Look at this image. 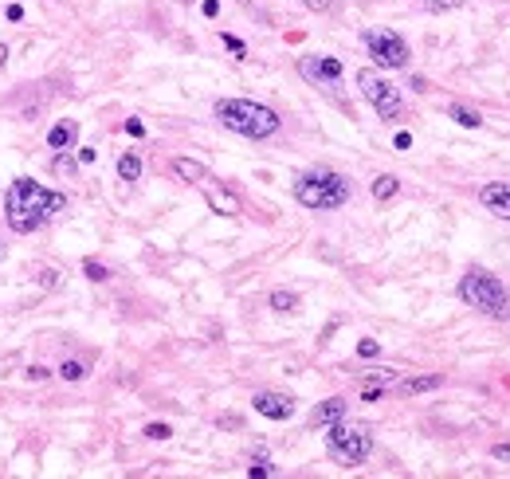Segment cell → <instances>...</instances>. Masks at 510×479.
Wrapping results in <instances>:
<instances>
[{
	"label": "cell",
	"mask_w": 510,
	"mask_h": 479,
	"mask_svg": "<svg viewBox=\"0 0 510 479\" xmlns=\"http://www.w3.org/2000/svg\"><path fill=\"white\" fill-rule=\"evenodd\" d=\"M63 209H67V197L55 189H43L40 181H31V177H16L8 185V193H4V220L20 236L36 232L43 220L63 212Z\"/></svg>",
	"instance_id": "1"
},
{
	"label": "cell",
	"mask_w": 510,
	"mask_h": 479,
	"mask_svg": "<svg viewBox=\"0 0 510 479\" xmlns=\"http://www.w3.org/2000/svg\"><path fill=\"white\" fill-rule=\"evenodd\" d=\"M216 118H220L224 130L240 134V138L251 141H263L279 130V114L263 102H251V99H220L216 102Z\"/></svg>",
	"instance_id": "2"
},
{
	"label": "cell",
	"mask_w": 510,
	"mask_h": 479,
	"mask_svg": "<svg viewBox=\"0 0 510 479\" xmlns=\"http://www.w3.org/2000/svg\"><path fill=\"white\" fill-rule=\"evenodd\" d=\"M295 200L302 209H314V212H330V209H341L350 200V181L341 173H330V169H311L295 177Z\"/></svg>",
	"instance_id": "3"
},
{
	"label": "cell",
	"mask_w": 510,
	"mask_h": 479,
	"mask_svg": "<svg viewBox=\"0 0 510 479\" xmlns=\"http://www.w3.org/2000/svg\"><path fill=\"white\" fill-rule=\"evenodd\" d=\"M455 295H460L467 307H475L479 314H487V319H510V295L507 287H502L495 275H483V271H467L460 279V287H455Z\"/></svg>",
	"instance_id": "4"
},
{
	"label": "cell",
	"mask_w": 510,
	"mask_h": 479,
	"mask_svg": "<svg viewBox=\"0 0 510 479\" xmlns=\"http://www.w3.org/2000/svg\"><path fill=\"white\" fill-rule=\"evenodd\" d=\"M326 448L338 464L346 468H357L361 459L373 452V432L365 424H346V420H334L326 424Z\"/></svg>",
	"instance_id": "5"
},
{
	"label": "cell",
	"mask_w": 510,
	"mask_h": 479,
	"mask_svg": "<svg viewBox=\"0 0 510 479\" xmlns=\"http://www.w3.org/2000/svg\"><path fill=\"white\" fill-rule=\"evenodd\" d=\"M357 87H361V95L369 99V106L377 110L381 122H397L400 114H404V99H400V90L392 87L389 79H381L377 71L361 67L357 71Z\"/></svg>",
	"instance_id": "6"
},
{
	"label": "cell",
	"mask_w": 510,
	"mask_h": 479,
	"mask_svg": "<svg viewBox=\"0 0 510 479\" xmlns=\"http://www.w3.org/2000/svg\"><path fill=\"white\" fill-rule=\"evenodd\" d=\"M365 48L377 67H409V43L389 28H369L365 32Z\"/></svg>",
	"instance_id": "7"
},
{
	"label": "cell",
	"mask_w": 510,
	"mask_h": 479,
	"mask_svg": "<svg viewBox=\"0 0 510 479\" xmlns=\"http://www.w3.org/2000/svg\"><path fill=\"white\" fill-rule=\"evenodd\" d=\"M299 75L302 79H311V83H318V87H330V83L341 79V63L330 60V55H302Z\"/></svg>",
	"instance_id": "8"
},
{
	"label": "cell",
	"mask_w": 510,
	"mask_h": 479,
	"mask_svg": "<svg viewBox=\"0 0 510 479\" xmlns=\"http://www.w3.org/2000/svg\"><path fill=\"white\" fill-rule=\"evenodd\" d=\"M251 409L260 412V417H267V420H290V417H295V397L263 389V393L251 397Z\"/></svg>",
	"instance_id": "9"
},
{
	"label": "cell",
	"mask_w": 510,
	"mask_h": 479,
	"mask_svg": "<svg viewBox=\"0 0 510 479\" xmlns=\"http://www.w3.org/2000/svg\"><path fill=\"white\" fill-rule=\"evenodd\" d=\"M479 204H483V209H490L495 216L510 220V181H490V185H483V189H479Z\"/></svg>",
	"instance_id": "10"
},
{
	"label": "cell",
	"mask_w": 510,
	"mask_h": 479,
	"mask_svg": "<svg viewBox=\"0 0 510 479\" xmlns=\"http://www.w3.org/2000/svg\"><path fill=\"white\" fill-rule=\"evenodd\" d=\"M341 417H346V401L330 397V401H322V405H314L311 429H326V424H334V420H341Z\"/></svg>",
	"instance_id": "11"
},
{
	"label": "cell",
	"mask_w": 510,
	"mask_h": 479,
	"mask_svg": "<svg viewBox=\"0 0 510 479\" xmlns=\"http://www.w3.org/2000/svg\"><path fill=\"white\" fill-rule=\"evenodd\" d=\"M444 377L440 373H428V377H404L397 381V393L400 397H420V393H432V389H440Z\"/></svg>",
	"instance_id": "12"
},
{
	"label": "cell",
	"mask_w": 510,
	"mask_h": 479,
	"mask_svg": "<svg viewBox=\"0 0 510 479\" xmlns=\"http://www.w3.org/2000/svg\"><path fill=\"white\" fill-rule=\"evenodd\" d=\"M173 173H177L180 181H189V185H200V181L208 177V173H204V165H200V161H192V158H177V161H173Z\"/></svg>",
	"instance_id": "13"
},
{
	"label": "cell",
	"mask_w": 510,
	"mask_h": 479,
	"mask_svg": "<svg viewBox=\"0 0 510 479\" xmlns=\"http://www.w3.org/2000/svg\"><path fill=\"white\" fill-rule=\"evenodd\" d=\"M75 134H79V126H75V122H59V126H51L48 150H67L71 141H75Z\"/></svg>",
	"instance_id": "14"
},
{
	"label": "cell",
	"mask_w": 510,
	"mask_h": 479,
	"mask_svg": "<svg viewBox=\"0 0 510 479\" xmlns=\"http://www.w3.org/2000/svg\"><path fill=\"white\" fill-rule=\"evenodd\" d=\"M208 204H212V212H220V216H236V212H240V200L232 197V193H224V189H208Z\"/></svg>",
	"instance_id": "15"
},
{
	"label": "cell",
	"mask_w": 510,
	"mask_h": 479,
	"mask_svg": "<svg viewBox=\"0 0 510 479\" xmlns=\"http://www.w3.org/2000/svg\"><path fill=\"white\" fill-rule=\"evenodd\" d=\"M118 177L122 181H138L141 177V158L138 153H122L118 158Z\"/></svg>",
	"instance_id": "16"
},
{
	"label": "cell",
	"mask_w": 510,
	"mask_h": 479,
	"mask_svg": "<svg viewBox=\"0 0 510 479\" xmlns=\"http://www.w3.org/2000/svg\"><path fill=\"white\" fill-rule=\"evenodd\" d=\"M397 189H400V181L392 177V173H381V177L373 181V197H377V200H389V197H397Z\"/></svg>",
	"instance_id": "17"
},
{
	"label": "cell",
	"mask_w": 510,
	"mask_h": 479,
	"mask_svg": "<svg viewBox=\"0 0 510 479\" xmlns=\"http://www.w3.org/2000/svg\"><path fill=\"white\" fill-rule=\"evenodd\" d=\"M271 307L279 314H290V310H299V295L295 291H271Z\"/></svg>",
	"instance_id": "18"
},
{
	"label": "cell",
	"mask_w": 510,
	"mask_h": 479,
	"mask_svg": "<svg viewBox=\"0 0 510 479\" xmlns=\"http://www.w3.org/2000/svg\"><path fill=\"white\" fill-rule=\"evenodd\" d=\"M448 114H451V118H455V122H460V126H467V130H475V126H483V118H479V114H475V110H471V106H460V102H455V106H448Z\"/></svg>",
	"instance_id": "19"
},
{
	"label": "cell",
	"mask_w": 510,
	"mask_h": 479,
	"mask_svg": "<svg viewBox=\"0 0 510 479\" xmlns=\"http://www.w3.org/2000/svg\"><path fill=\"white\" fill-rule=\"evenodd\" d=\"M59 377L63 381H83V377H87V366L71 358V361H63V366H59Z\"/></svg>",
	"instance_id": "20"
},
{
	"label": "cell",
	"mask_w": 510,
	"mask_h": 479,
	"mask_svg": "<svg viewBox=\"0 0 510 479\" xmlns=\"http://www.w3.org/2000/svg\"><path fill=\"white\" fill-rule=\"evenodd\" d=\"M83 271H87V279H90V283H106V279H111V271L102 268L99 260H87V263H83Z\"/></svg>",
	"instance_id": "21"
},
{
	"label": "cell",
	"mask_w": 510,
	"mask_h": 479,
	"mask_svg": "<svg viewBox=\"0 0 510 479\" xmlns=\"http://www.w3.org/2000/svg\"><path fill=\"white\" fill-rule=\"evenodd\" d=\"M36 283H40L43 291H55V287H59V271H55V268H40V271H36Z\"/></svg>",
	"instance_id": "22"
},
{
	"label": "cell",
	"mask_w": 510,
	"mask_h": 479,
	"mask_svg": "<svg viewBox=\"0 0 510 479\" xmlns=\"http://www.w3.org/2000/svg\"><path fill=\"white\" fill-rule=\"evenodd\" d=\"M220 40H224V48H228L232 55H236V60H248V48H243V40H240V36H232V32H224Z\"/></svg>",
	"instance_id": "23"
},
{
	"label": "cell",
	"mask_w": 510,
	"mask_h": 479,
	"mask_svg": "<svg viewBox=\"0 0 510 479\" xmlns=\"http://www.w3.org/2000/svg\"><path fill=\"white\" fill-rule=\"evenodd\" d=\"M463 0H420V8L424 12H451V8H460Z\"/></svg>",
	"instance_id": "24"
},
{
	"label": "cell",
	"mask_w": 510,
	"mask_h": 479,
	"mask_svg": "<svg viewBox=\"0 0 510 479\" xmlns=\"http://www.w3.org/2000/svg\"><path fill=\"white\" fill-rule=\"evenodd\" d=\"M146 436H150V440H169L173 429H169V424H161V420H153V424H146Z\"/></svg>",
	"instance_id": "25"
},
{
	"label": "cell",
	"mask_w": 510,
	"mask_h": 479,
	"mask_svg": "<svg viewBox=\"0 0 510 479\" xmlns=\"http://www.w3.org/2000/svg\"><path fill=\"white\" fill-rule=\"evenodd\" d=\"M377 354H381V346L373 338H361L357 342V358H377Z\"/></svg>",
	"instance_id": "26"
},
{
	"label": "cell",
	"mask_w": 510,
	"mask_h": 479,
	"mask_svg": "<svg viewBox=\"0 0 510 479\" xmlns=\"http://www.w3.org/2000/svg\"><path fill=\"white\" fill-rule=\"evenodd\" d=\"M51 169H55V173H63V177H67V173H75V158H67V153H59V158H55V165H51Z\"/></svg>",
	"instance_id": "27"
},
{
	"label": "cell",
	"mask_w": 510,
	"mask_h": 479,
	"mask_svg": "<svg viewBox=\"0 0 510 479\" xmlns=\"http://www.w3.org/2000/svg\"><path fill=\"white\" fill-rule=\"evenodd\" d=\"M381 397H385L381 385H365V389H361V401H381Z\"/></svg>",
	"instance_id": "28"
},
{
	"label": "cell",
	"mask_w": 510,
	"mask_h": 479,
	"mask_svg": "<svg viewBox=\"0 0 510 479\" xmlns=\"http://www.w3.org/2000/svg\"><path fill=\"white\" fill-rule=\"evenodd\" d=\"M51 370H43V366H28V381H48Z\"/></svg>",
	"instance_id": "29"
},
{
	"label": "cell",
	"mask_w": 510,
	"mask_h": 479,
	"mask_svg": "<svg viewBox=\"0 0 510 479\" xmlns=\"http://www.w3.org/2000/svg\"><path fill=\"white\" fill-rule=\"evenodd\" d=\"M200 8H204V16H208V20H212V16H220V0H204Z\"/></svg>",
	"instance_id": "30"
},
{
	"label": "cell",
	"mask_w": 510,
	"mask_h": 479,
	"mask_svg": "<svg viewBox=\"0 0 510 479\" xmlns=\"http://www.w3.org/2000/svg\"><path fill=\"white\" fill-rule=\"evenodd\" d=\"M302 4H306V8H311V12H326V8H330V4H334V0H302Z\"/></svg>",
	"instance_id": "31"
},
{
	"label": "cell",
	"mask_w": 510,
	"mask_h": 479,
	"mask_svg": "<svg viewBox=\"0 0 510 479\" xmlns=\"http://www.w3.org/2000/svg\"><path fill=\"white\" fill-rule=\"evenodd\" d=\"M4 16L16 24V20H24V8H20V4H8V8H4Z\"/></svg>",
	"instance_id": "32"
},
{
	"label": "cell",
	"mask_w": 510,
	"mask_h": 479,
	"mask_svg": "<svg viewBox=\"0 0 510 479\" xmlns=\"http://www.w3.org/2000/svg\"><path fill=\"white\" fill-rule=\"evenodd\" d=\"M392 146H397V150H409V146H412V134H404V130H400L397 138H392Z\"/></svg>",
	"instance_id": "33"
},
{
	"label": "cell",
	"mask_w": 510,
	"mask_h": 479,
	"mask_svg": "<svg viewBox=\"0 0 510 479\" xmlns=\"http://www.w3.org/2000/svg\"><path fill=\"white\" fill-rule=\"evenodd\" d=\"M126 134H134V138H141V134H146V126H141L138 118H130V122H126Z\"/></svg>",
	"instance_id": "34"
},
{
	"label": "cell",
	"mask_w": 510,
	"mask_h": 479,
	"mask_svg": "<svg viewBox=\"0 0 510 479\" xmlns=\"http://www.w3.org/2000/svg\"><path fill=\"white\" fill-rule=\"evenodd\" d=\"M490 456H495V459H510V444H495V448H490Z\"/></svg>",
	"instance_id": "35"
},
{
	"label": "cell",
	"mask_w": 510,
	"mask_h": 479,
	"mask_svg": "<svg viewBox=\"0 0 510 479\" xmlns=\"http://www.w3.org/2000/svg\"><path fill=\"white\" fill-rule=\"evenodd\" d=\"M248 475H251V479H263V475H271V468H267V464H255V468H251Z\"/></svg>",
	"instance_id": "36"
},
{
	"label": "cell",
	"mask_w": 510,
	"mask_h": 479,
	"mask_svg": "<svg viewBox=\"0 0 510 479\" xmlns=\"http://www.w3.org/2000/svg\"><path fill=\"white\" fill-rule=\"evenodd\" d=\"M94 158H99V153H94V150H79V161H83V165H90V161H94Z\"/></svg>",
	"instance_id": "37"
},
{
	"label": "cell",
	"mask_w": 510,
	"mask_h": 479,
	"mask_svg": "<svg viewBox=\"0 0 510 479\" xmlns=\"http://www.w3.org/2000/svg\"><path fill=\"white\" fill-rule=\"evenodd\" d=\"M4 63H8V48H4V43H0V67H4Z\"/></svg>",
	"instance_id": "38"
},
{
	"label": "cell",
	"mask_w": 510,
	"mask_h": 479,
	"mask_svg": "<svg viewBox=\"0 0 510 479\" xmlns=\"http://www.w3.org/2000/svg\"><path fill=\"white\" fill-rule=\"evenodd\" d=\"M4 256H8V248H4V240H0V263H4Z\"/></svg>",
	"instance_id": "39"
}]
</instances>
